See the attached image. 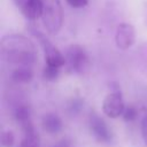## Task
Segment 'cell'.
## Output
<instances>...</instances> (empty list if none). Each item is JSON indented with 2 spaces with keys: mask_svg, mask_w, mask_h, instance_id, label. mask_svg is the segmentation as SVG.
I'll return each instance as SVG.
<instances>
[{
  "mask_svg": "<svg viewBox=\"0 0 147 147\" xmlns=\"http://www.w3.org/2000/svg\"><path fill=\"white\" fill-rule=\"evenodd\" d=\"M32 77H33V72L30 69V67H26V65L18 67L11 74V78L16 83H23V84L29 83V82H31Z\"/></svg>",
  "mask_w": 147,
  "mask_h": 147,
  "instance_id": "11",
  "label": "cell"
},
{
  "mask_svg": "<svg viewBox=\"0 0 147 147\" xmlns=\"http://www.w3.org/2000/svg\"><path fill=\"white\" fill-rule=\"evenodd\" d=\"M115 41L119 49H129L136 41L134 28L129 23H121L116 29Z\"/></svg>",
  "mask_w": 147,
  "mask_h": 147,
  "instance_id": "6",
  "label": "cell"
},
{
  "mask_svg": "<svg viewBox=\"0 0 147 147\" xmlns=\"http://www.w3.org/2000/svg\"><path fill=\"white\" fill-rule=\"evenodd\" d=\"M90 130L92 132V134L94 136V138L96 140H99L100 142H108L111 139V133L108 129V126L106 125L105 121L102 118H100L96 114H92L90 116Z\"/></svg>",
  "mask_w": 147,
  "mask_h": 147,
  "instance_id": "7",
  "label": "cell"
},
{
  "mask_svg": "<svg viewBox=\"0 0 147 147\" xmlns=\"http://www.w3.org/2000/svg\"><path fill=\"white\" fill-rule=\"evenodd\" d=\"M15 142V137L11 131H3L1 133V145L2 147H13Z\"/></svg>",
  "mask_w": 147,
  "mask_h": 147,
  "instance_id": "15",
  "label": "cell"
},
{
  "mask_svg": "<svg viewBox=\"0 0 147 147\" xmlns=\"http://www.w3.org/2000/svg\"><path fill=\"white\" fill-rule=\"evenodd\" d=\"M141 134H142V139L147 146V116H145L141 121Z\"/></svg>",
  "mask_w": 147,
  "mask_h": 147,
  "instance_id": "17",
  "label": "cell"
},
{
  "mask_svg": "<svg viewBox=\"0 0 147 147\" xmlns=\"http://www.w3.org/2000/svg\"><path fill=\"white\" fill-rule=\"evenodd\" d=\"M42 22L51 33H57L63 23V9L61 0H42Z\"/></svg>",
  "mask_w": 147,
  "mask_h": 147,
  "instance_id": "2",
  "label": "cell"
},
{
  "mask_svg": "<svg viewBox=\"0 0 147 147\" xmlns=\"http://www.w3.org/2000/svg\"><path fill=\"white\" fill-rule=\"evenodd\" d=\"M41 124H42V129L49 134L59 133L63 126L62 119L57 116V114H54V113H48L44 115L41 119Z\"/></svg>",
  "mask_w": 147,
  "mask_h": 147,
  "instance_id": "10",
  "label": "cell"
},
{
  "mask_svg": "<svg viewBox=\"0 0 147 147\" xmlns=\"http://www.w3.org/2000/svg\"><path fill=\"white\" fill-rule=\"evenodd\" d=\"M23 15L31 21H34L42 16L44 3L42 0H26V2L21 8Z\"/></svg>",
  "mask_w": 147,
  "mask_h": 147,
  "instance_id": "9",
  "label": "cell"
},
{
  "mask_svg": "<svg viewBox=\"0 0 147 147\" xmlns=\"http://www.w3.org/2000/svg\"><path fill=\"white\" fill-rule=\"evenodd\" d=\"M36 37L38 38L42 49H44V53H45V60H46V64H49V65H53V67H57V68H61L65 64V56H63L61 54V52L51 44V41L44 36L41 34L39 31H37L36 33Z\"/></svg>",
  "mask_w": 147,
  "mask_h": 147,
  "instance_id": "5",
  "label": "cell"
},
{
  "mask_svg": "<svg viewBox=\"0 0 147 147\" xmlns=\"http://www.w3.org/2000/svg\"><path fill=\"white\" fill-rule=\"evenodd\" d=\"M20 125L23 132V139L20 144V147H40L39 136L34 130L32 121H26Z\"/></svg>",
  "mask_w": 147,
  "mask_h": 147,
  "instance_id": "8",
  "label": "cell"
},
{
  "mask_svg": "<svg viewBox=\"0 0 147 147\" xmlns=\"http://www.w3.org/2000/svg\"><path fill=\"white\" fill-rule=\"evenodd\" d=\"M1 57L13 64L30 67L36 61V48L33 44L23 36L10 34L2 38Z\"/></svg>",
  "mask_w": 147,
  "mask_h": 147,
  "instance_id": "1",
  "label": "cell"
},
{
  "mask_svg": "<svg viewBox=\"0 0 147 147\" xmlns=\"http://www.w3.org/2000/svg\"><path fill=\"white\" fill-rule=\"evenodd\" d=\"M14 116L16 118V121L22 124L26 121H30L31 119V113H30V109L28 106L25 105H20L16 109H15V113H14Z\"/></svg>",
  "mask_w": 147,
  "mask_h": 147,
  "instance_id": "12",
  "label": "cell"
},
{
  "mask_svg": "<svg viewBox=\"0 0 147 147\" xmlns=\"http://www.w3.org/2000/svg\"><path fill=\"white\" fill-rule=\"evenodd\" d=\"M125 105L119 90H114L110 92L102 102L103 113L110 118H117L123 115Z\"/></svg>",
  "mask_w": 147,
  "mask_h": 147,
  "instance_id": "4",
  "label": "cell"
},
{
  "mask_svg": "<svg viewBox=\"0 0 147 147\" xmlns=\"http://www.w3.org/2000/svg\"><path fill=\"white\" fill-rule=\"evenodd\" d=\"M88 56L79 45H71L65 52V64L71 72L82 74L88 68Z\"/></svg>",
  "mask_w": 147,
  "mask_h": 147,
  "instance_id": "3",
  "label": "cell"
},
{
  "mask_svg": "<svg viewBox=\"0 0 147 147\" xmlns=\"http://www.w3.org/2000/svg\"><path fill=\"white\" fill-rule=\"evenodd\" d=\"M53 147H70V145H69V142L67 140H61L57 144H55Z\"/></svg>",
  "mask_w": 147,
  "mask_h": 147,
  "instance_id": "18",
  "label": "cell"
},
{
  "mask_svg": "<svg viewBox=\"0 0 147 147\" xmlns=\"http://www.w3.org/2000/svg\"><path fill=\"white\" fill-rule=\"evenodd\" d=\"M122 116H123L124 121H126V122H133L138 117V110H137V108L134 106L125 107L124 113H123Z\"/></svg>",
  "mask_w": 147,
  "mask_h": 147,
  "instance_id": "14",
  "label": "cell"
},
{
  "mask_svg": "<svg viewBox=\"0 0 147 147\" xmlns=\"http://www.w3.org/2000/svg\"><path fill=\"white\" fill-rule=\"evenodd\" d=\"M65 1L72 8H83L88 3V0H65Z\"/></svg>",
  "mask_w": 147,
  "mask_h": 147,
  "instance_id": "16",
  "label": "cell"
},
{
  "mask_svg": "<svg viewBox=\"0 0 147 147\" xmlns=\"http://www.w3.org/2000/svg\"><path fill=\"white\" fill-rule=\"evenodd\" d=\"M15 2H16V5H17L20 8H22V7H23V5L26 2V0H15Z\"/></svg>",
  "mask_w": 147,
  "mask_h": 147,
  "instance_id": "19",
  "label": "cell"
},
{
  "mask_svg": "<svg viewBox=\"0 0 147 147\" xmlns=\"http://www.w3.org/2000/svg\"><path fill=\"white\" fill-rule=\"evenodd\" d=\"M59 74H60V68L46 64L45 68H44V71H42V77L46 80L53 82V80H55L59 77Z\"/></svg>",
  "mask_w": 147,
  "mask_h": 147,
  "instance_id": "13",
  "label": "cell"
}]
</instances>
